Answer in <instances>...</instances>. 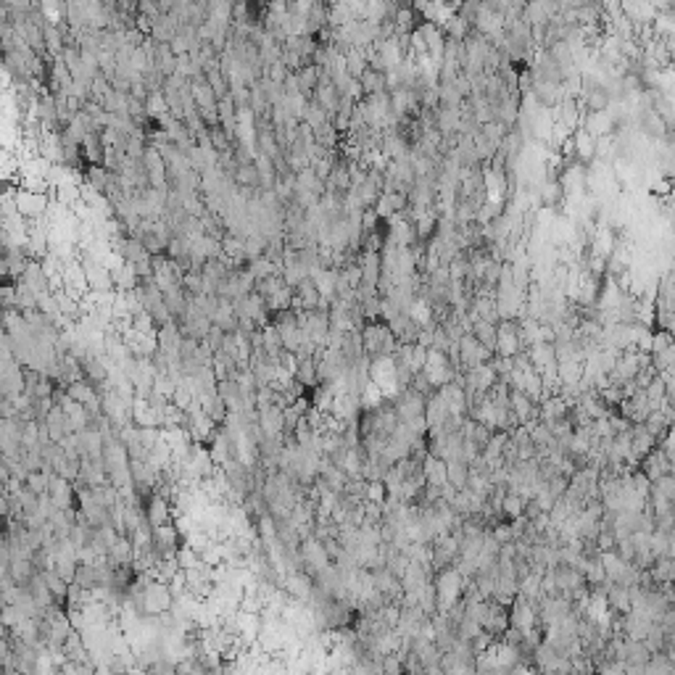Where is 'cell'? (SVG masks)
<instances>
[{"instance_id": "obj_1", "label": "cell", "mask_w": 675, "mask_h": 675, "mask_svg": "<svg viewBox=\"0 0 675 675\" xmlns=\"http://www.w3.org/2000/svg\"><path fill=\"white\" fill-rule=\"evenodd\" d=\"M490 359H493V354L486 346H480L470 333H464L459 338V372L483 367V364H488Z\"/></svg>"}, {"instance_id": "obj_2", "label": "cell", "mask_w": 675, "mask_h": 675, "mask_svg": "<svg viewBox=\"0 0 675 675\" xmlns=\"http://www.w3.org/2000/svg\"><path fill=\"white\" fill-rule=\"evenodd\" d=\"M169 604H171V596H169L167 586L151 583L148 589L143 591V609L148 615H164V612H169Z\"/></svg>"}, {"instance_id": "obj_3", "label": "cell", "mask_w": 675, "mask_h": 675, "mask_svg": "<svg viewBox=\"0 0 675 675\" xmlns=\"http://www.w3.org/2000/svg\"><path fill=\"white\" fill-rule=\"evenodd\" d=\"M301 559H304L306 567L314 570V573H320V570L333 565L330 557H327V552H324V546H322V541L317 538H306L301 543Z\"/></svg>"}, {"instance_id": "obj_4", "label": "cell", "mask_w": 675, "mask_h": 675, "mask_svg": "<svg viewBox=\"0 0 675 675\" xmlns=\"http://www.w3.org/2000/svg\"><path fill=\"white\" fill-rule=\"evenodd\" d=\"M573 158L583 167H591V161L596 158V140L580 127L573 132Z\"/></svg>"}, {"instance_id": "obj_5", "label": "cell", "mask_w": 675, "mask_h": 675, "mask_svg": "<svg viewBox=\"0 0 675 675\" xmlns=\"http://www.w3.org/2000/svg\"><path fill=\"white\" fill-rule=\"evenodd\" d=\"M359 87H362V93L364 95H375V93H386V74L383 71H375V69H364L362 74H359Z\"/></svg>"}, {"instance_id": "obj_6", "label": "cell", "mask_w": 675, "mask_h": 675, "mask_svg": "<svg viewBox=\"0 0 675 675\" xmlns=\"http://www.w3.org/2000/svg\"><path fill=\"white\" fill-rule=\"evenodd\" d=\"M470 335H473L480 346H486L490 354H493V348H496V324L477 320V322H473V327H470Z\"/></svg>"}, {"instance_id": "obj_7", "label": "cell", "mask_w": 675, "mask_h": 675, "mask_svg": "<svg viewBox=\"0 0 675 675\" xmlns=\"http://www.w3.org/2000/svg\"><path fill=\"white\" fill-rule=\"evenodd\" d=\"M470 29H473V24L470 21H464L462 16H451L443 27H440V32H443V37H449V40H454V43H464V37L470 34Z\"/></svg>"}, {"instance_id": "obj_8", "label": "cell", "mask_w": 675, "mask_h": 675, "mask_svg": "<svg viewBox=\"0 0 675 675\" xmlns=\"http://www.w3.org/2000/svg\"><path fill=\"white\" fill-rule=\"evenodd\" d=\"M467 475H470V464H464L462 459L446 462V480H449V486H454L456 490H462L467 486Z\"/></svg>"}, {"instance_id": "obj_9", "label": "cell", "mask_w": 675, "mask_h": 675, "mask_svg": "<svg viewBox=\"0 0 675 675\" xmlns=\"http://www.w3.org/2000/svg\"><path fill=\"white\" fill-rule=\"evenodd\" d=\"M145 523L153 525V528H161V525L169 523V506L164 499H153L151 506H148V512H145Z\"/></svg>"}, {"instance_id": "obj_10", "label": "cell", "mask_w": 675, "mask_h": 675, "mask_svg": "<svg viewBox=\"0 0 675 675\" xmlns=\"http://www.w3.org/2000/svg\"><path fill=\"white\" fill-rule=\"evenodd\" d=\"M367 69V56H364V48H351L346 53V74L351 80H359V74Z\"/></svg>"}, {"instance_id": "obj_11", "label": "cell", "mask_w": 675, "mask_h": 675, "mask_svg": "<svg viewBox=\"0 0 675 675\" xmlns=\"http://www.w3.org/2000/svg\"><path fill=\"white\" fill-rule=\"evenodd\" d=\"M480 132L488 137L490 143H496V145H499V143L506 137V132H509V127L501 124V121H486V124H480Z\"/></svg>"}, {"instance_id": "obj_12", "label": "cell", "mask_w": 675, "mask_h": 675, "mask_svg": "<svg viewBox=\"0 0 675 675\" xmlns=\"http://www.w3.org/2000/svg\"><path fill=\"white\" fill-rule=\"evenodd\" d=\"M386 499H388V490L383 486V480L367 483V496H364V501H370V504H386Z\"/></svg>"}, {"instance_id": "obj_13", "label": "cell", "mask_w": 675, "mask_h": 675, "mask_svg": "<svg viewBox=\"0 0 675 675\" xmlns=\"http://www.w3.org/2000/svg\"><path fill=\"white\" fill-rule=\"evenodd\" d=\"M670 346H673V335L667 330H652V351L649 354H659Z\"/></svg>"}, {"instance_id": "obj_14", "label": "cell", "mask_w": 675, "mask_h": 675, "mask_svg": "<svg viewBox=\"0 0 675 675\" xmlns=\"http://www.w3.org/2000/svg\"><path fill=\"white\" fill-rule=\"evenodd\" d=\"M111 557H114V562L124 565V562L130 559V543H127V541H114V546H111Z\"/></svg>"}]
</instances>
